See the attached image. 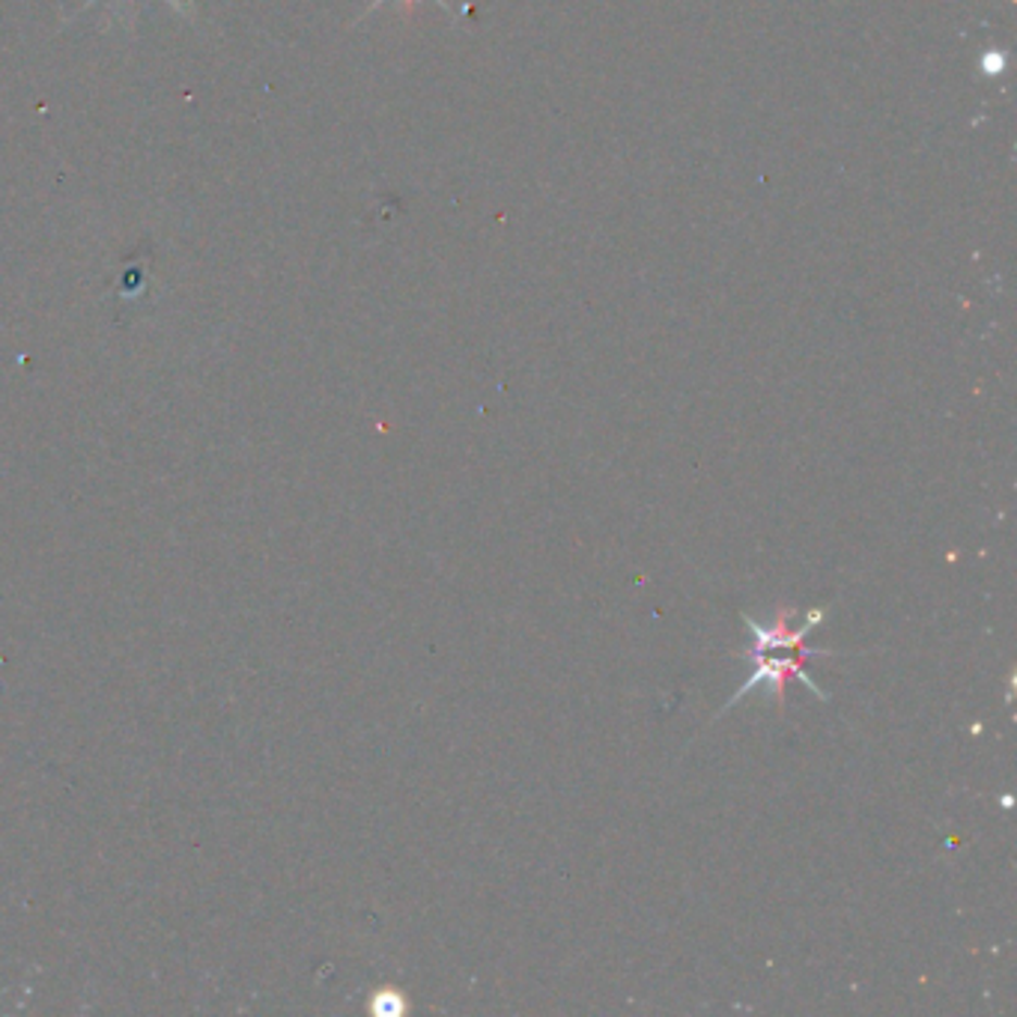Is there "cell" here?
Segmentation results:
<instances>
[{
  "label": "cell",
  "mask_w": 1017,
  "mask_h": 1017,
  "mask_svg": "<svg viewBox=\"0 0 1017 1017\" xmlns=\"http://www.w3.org/2000/svg\"><path fill=\"white\" fill-rule=\"evenodd\" d=\"M128 3H135V0H128ZM164 3H171V7H174L176 12H183V15H195V3H191V0H164ZM90 7H96V0H87L75 15H82V12L90 10Z\"/></svg>",
  "instance_id": "4"
},
{
  "label": "cell",
  "mask_w": 1017,
  "mask_h": 1017,
  "mask_svg": "<svg viewBox=\"0 0 1017 1017\" xmlns=\"http://www.w3.org/2000/svg\"><path fill=\"white\" fill-rule=\"evenodd\" d=\"M385 3H388V0H373V3H370L368 10L361 12V18H368V15H373V12L380 10V7H385ZM400 3H404V12H406V15H412V12H416V0H400ZM433 3H436L439 10H445V15H451L454 24H460V15H457V10H454V7H451V3H448V0H433Z\"/></svg>",
  "instance_id": "2"
},
{
  "label": "cell",
  "mask_w": 1017,
  "mask_h": 1017,
  "mask_svg": "<svg viewBox=\"0 0 1017 1017\" xmlns=\"http://www.w3.org/2000/svg\"><path fill=\"white\" fill-rule=\"evenodd\" d=\"M749 662H755V669H752V674L746 678V683L740 686L737 693L731 695L729 705L722 707L719 714H725L731 705H737L743 695L752 693V690H758V686H767L770 693L779 695V702H785V681H787V678H797V681H803V686H809L811 693L818 695V698H823V702L830 698V695L823 693L821 686H818V683L811 681L809 674H806V669H803V657H799V654H797V657H791V659H787V657L785 659H767L761 654V657H752Z\"/></svg>",
  "instance_id": "1"
},
{
  "label": "cell",
  "mask_w": 1017,
  "mask_h": 1017,
  "mask_svg": "<svg viewBox=\"0 0 1017 1017\" xmlns=\"http://www.w3.org/2000/svg\"><path fill=\"white\" fill-rule=\"evenodd\" d=\"M376 1012H397L400 1015L404 1012V996L397 994V991H382L376 996Z\"/></svg>",
  "instance_id": "3"
}]
</instances>
